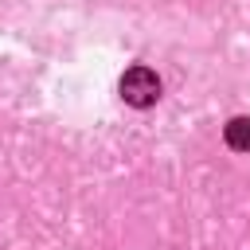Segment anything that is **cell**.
<instances>
[{
  "mask_svg": "<svg viewBox=\"0 0 250 250\" xmlns=\"http://www.w3.org/2000/svg\"><path fill=\"white\" fill-rule=\"evenodd\" d=\"M121 98H125V105H133V109H148V105H156V98H160V78H156V70L152 66H129L125 74H121Z\"/></svg>",
  "mask_w": 250,
  "mask_h": 250,
  "instance_id": "1",
  "label": "cell"
},
{
  "mask_svg": "<svg viewBox=\"0 0 250 250\" xmlns=\"http://www.w3.org/2000/svg\"><path fill=\"white\" fill-rule=\"evenodd\" d=\"M223 141L234 152H250V117H230L223 125Z\"/></svg>",
  "mask_w": 250,
  "mask_h": 250,
  "instance_id": "2",
  "label": "cell"
}]
</instances>
